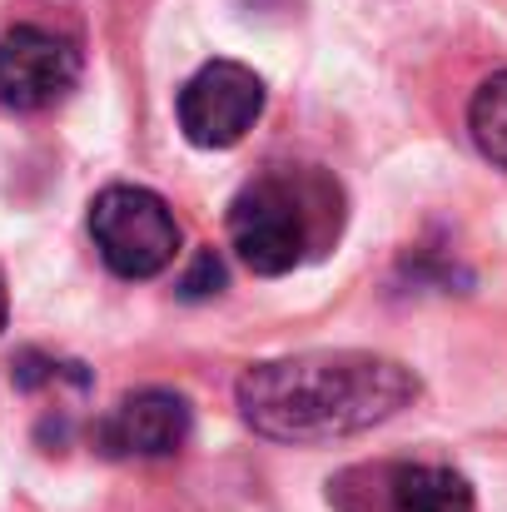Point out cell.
I'll use <instances>...</instances> for the list:
<instances>
[{
  "mask_svg": "<svg viewBox=\"0 0 507 512\" xmlns=\"http://www.w3.org/2000/svg\"><path fill=\"white\" fill-rule=\"evenodd\" d=\"M423 393L418 373L388 353L368 348H309L249 363L234 383L239 418L274 443H338L358 438L403 408H413Z\"/></svg>",
  "mask_w": 507,
  "mask_h": 512,
  "instance_id": "cell-1",
  "label": "cell"
},
{
  "mask_svg": "<svg viewBox=\"0 0 507 512\" xmlns=\"http://www.w3.org/2000/svg\"><path fill=\"white\" fill-rule=\"evenodd\" d=\"M338 189L324 174L309 170H269L249 179L229 204V244L244 259V269L279 279L304 264V254L319 239V209H334ZM338 214V209H334Z\"/></svg>",
  "mask_w": 507,
  "mask_h": 512,
  "instance_id": "cell-2",
  "label": "cell"
},
{
  "mask_svg": "<svg viewBox=\"0 0 507 512\" xmlns=\"http://www.w3.org/2000/svg\"><path fill=\"white\" fill-rule=\"evenodd\" d=\"M90 239L110 274L155 279L179 254V219L145 184H110L90 199Z\"/></svg>",
  "mask_w": 507,
  "mask_h": 512,
  "instance_id": "cell-3",
  "label": "cell"
},
{
  "mask_svg": "<svg viewBox=\"0 0 507 512\" xmlns=\"http://www.w3.org/2000/svg\"><path fill=\"white\" fill-rule=\"evenodd\" d=\"M334 512H478L473 483L448 463L378 458L329 478Z\"/></svg>",
  "mask_w": 507,
  "mask_h": 512,
  "instance_id": "cell-4",
  "label": "cell"
},
{
  "mask_svg": "<svg viewBox=\"0 0 507 512\" xmlns=\"http://www.w3.org/2000/svg\"><path fill=\"white\" fill-rule=\"evenodd\" d=\"M174 115L194 150H234L264 115V80L239 60H209L184 80Z\"/></svg>",
  "mask_w": 507,
  "mask_h": 512,
  "instance_id": "cell-5",
  "label": "cell"
},
{
  "mask_svg": "<svg viewBox=\"0 0 507 512\" xmlns=\"http://www.w3.org/2000/svg\"><path fill=\"white\" fill-rule=\"evenodd\" d=\"M80 80V50L50 25H15L0 35V110L40 115Z\"/></svg>",
  "mask_w": 507,
  "mask_h": 512,
  "instance_id": "cell-6",
  "label": "cell"
},
{
  "mask_svg": "<svg viewBox=\"0 0 507 512\" xmlns=\"http://www.w3.org/2000/svg\"><path fill=\"white\" fill-rule=\"evenodd\" d=\"M194 433V408L174 388H140L125 393L100 423L95 448L105 458H174Z\"/></svg>",
  "mask_w": 507,
  "mask_h": 512,
  "instance_id": "cell-7",
  "label": "cell"
},
{
  "mask_svg": "<svg viewBox=\"0 0 507 512\" xmlns=\"http://www.w3.org/2000/svg\"><path fill=\"white\" fill-rule=\"evenodd\" d=\"M468 130H473V145L483 150V160L507 170V70L478 85V95L468 105Z\"/></svg>",
  "mask_w": 507,
  "mask_h": 512,
  "instance_id": "cell-8",
  "label": "cell"
},
{
  "mask_svg": "<svg viewBox=\"0 0 507 512\" xmlns=\"http://www.w3.org/2000/svg\"><path fill=\"white\" fill-rule=\"evenodd\" d=\"M219 289H224V264H219L214 249H199L194 264H189V274L179 279V299H209Z\"/></svg>",
  "mask_w": 507,
  "mask_h": 512,
  "instance_id": "cell-9",
  "label": "cell"
},
{
  "mask_svg": "<svg viewBox=\"0 0 507 512\" xmlns=\"http://www.w3.org/2000/svg\"><path fill=\"white\" fill-rule=\"evenodd\" d=\"M5 309H10V294H5V274H0V329H5Z\"/></svg>",
  "mask_w": 507,
  "mask_h": 512,
  "instance_id": "cell-10",
  "label": "cell"
}]
</instances>
